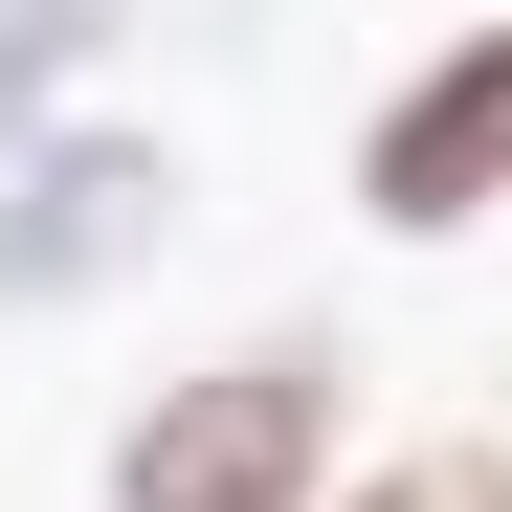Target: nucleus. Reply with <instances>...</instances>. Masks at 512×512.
<instances>
[{"mask_svg":"<svg viewBox=\"0 0 512 512\" xmlns=\"http://www.w3.org/2000/svg\"><path fill=\"white\" fill-rule=\"evenodd\" d=\"M156 134H45L23 179H0V312H67V290H112L134 245H156Z\"/></svg>","mask_w":512,"mask_h":512,"instance_id":"nucleus-3","label":"nucleus"},{"mask_svg":"<svg viewBox=\"0 0 512 512\" xmlns=\"http://www.w3.org/2000/svg\"><path fill=\"white\" fill-rule=\"evenodd\" d=\"M112 512H334V379L290 357V334L156 379L134 446H112Z\"/></svg>","mask_w":512,"mask_h":512,"instance_id":"nucleus-1","label":"nucleus"},{"mask_svg":"<svg viewBox=\"0 0 512 512\" xmlns=\"http://www.w3.org/2000/svg\"><path fill=\"white\" fill-rule=\"evenodd\" d=\"M334 512H512V468H468V446H446V468H379V490H334Z\"/></svg>","mask_w":512,"mask_h":512,"instance_id":"nucleus-4","label":"nucleus"},{"mask_svg":"<svg viewBox=\"0 0 512 512\" xmlns=\"http://www.w3.org/2000/svg\"><path fill=\"white\" fill-rule=\"evenodd\" d=\"M357 201H379L401 245H468V223L512 201V23H468V45L357 134Z\"/></svg>","mask_w":512,"mask_h":512,"instance_id":"nucleus-2","label":"nucleus"}]
</instances>
